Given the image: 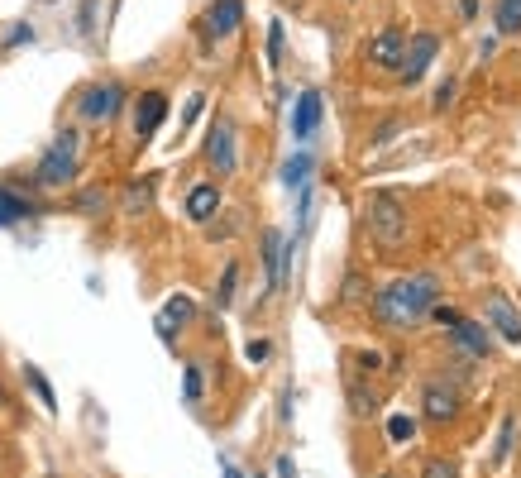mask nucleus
<instances>
[{
    "label": "nucleus",
    "instance_id": "1",
    "mask_svg": "<svg viewBox=\"0 0 521 478\" xmlns=\"http://www.w3.org/2000/svg\"><path fill=\"white\" fill-rule=\"evenodd\" d=\"M435 302H440V283L431 273H416V278H397V283L383 287L373 297V316H378V326L388 330H412L416 321L431 316Z\"/></svg>",
    "mask_w": 521,
    "mask_h": 478
},
{
    "label": "nucleus",
    "instance_id": "2",
    "mask_svg": "<svg viewBox=\"0 0 521 478\" xmlns=\"http://www.w3.org/2000/svg\"><path fill=\"white\" fill-rule=\"evenodd\" d=\"M82 173V130H58V139L44 149L39 168H34V187H72Z\"/></svg>",
    "mask_w": 521,
    "mask_h": 478
},
{
    "label": "nucleus",
    "instance_id": "3",
    "mask_svg": "<svg viewBox=\"0 0 521 478\" xmlns=\"http://www.w3.org/2000/svg\"><path fill=\"white\" fill-rule=\"evenodd\" d=\"M364 220H369V235L383 244V249H397L402 239H407V211H402V201L388 192H373L369 196V211H364Z\"/></svg>",
    "mask_w": 521,
    "mask_h": 478
},
{
    "label": "nucleus",
    "instance_id": "4",
    "mask_svg": "<svg viewBox=\"0 0 521 478\" xmlns=\"http://www.w3.org/2000/svg\"><path fill=\"white\" fill-rule=\"evenodd\" d=\"M120 106H125V87H120V82H91V87H82V96H77V115H82L87 125L115 120Z\"/></svg>",
    "mask_w": 521,
    "mask_h": 478
},
{
    "label": "nucleus",
    "instance_id": "5",
    "mask_svg": "<svg viewBox=\"0 0 521 478\" xmlns=\"http://www.w3.org/2000/svg\"><path fill=\"white\" fill-rule=\"evenodd\" d=\"M206 163H211V173H216V177H230L239 168L235 120H225V115H220L216 125H211V139H206Z\"/></svg>",
    "mask_w": 521,
    "mask_h": 478
},
{
    "label": "nucleus",
    "instance_id": "6",
    "mask_svg": "<svg viewBox=\"0 0 521 478\" xmlns=\"http://www.w3.org/2000/svg\"><path fill=\"white\" fill-rule=\"evenodd\" d=\"M435 48H440V39H435V34H412V39H407V53H402V67H397L407 87L426 77V67H431Z\"/></svg>",
    "mask_w": 521,
    "mask_h": 478
},
{
    "label": "nucleus",
    "instance_id": "7",
    "mask_svg": "<svg viewBox=\"0 0 521 478\" xmlns=\"http://www.w3.org/2000/svg\"><path fill=\"white\" fill-rule=\"evenodd\" d=\"M263 268H268V297L287 287V239L283 230H263Z\"/></svg>",
    "mask_w": 521,
    "mask_h": 478
},
{
    "label": "nucleus",
    "instance_id": "8",
    "mask_svg": "<svg viewBox=\"0 0 521 478\" xmlns=\"http://www.w3.org/2000/svg\"><path fill=\"white\" fill-rule=\"evenodd\" d=\"M239 20H244V0H216V5L206 10V20H201V29H206V44L230 39V34L239 29Z\"/></svg>",
    "mask_w": 521,
    "mask_h": 478
},
{
    "label": "nucleus",
    "instance_id": "9",
    "mask_svg": "<svg viewBox=\"0 0 521 478\" xmlns=\"http://www.w3.org/2000/svg\"><path fill=\"white\" fill-rule=\"evenodd\" d=\"M168 120V96L163 91H144L139 101H134V134L139 139H153V130Z\"/></svg>",
    "mask_w": 521,
    "mask_h": 478
},
{
    "label": "nucleus",
    "instance_id": "10",
    "mask_svg": "<svg viewBox=\"0 0 521 478\" xmlns=\"http://www.w3.org/2000/svg\"><path fill=\"white\" fill-rule=\"evenodd\" d=\"M402 53H407V34L402 29H378L369 39V63L373 67H402Z\"/></svg>",
    "mask_w": 521,
    "mask_h": 478
},
{
    "label": "nucleus",
    "instance_id": "11",
    "mask_svg": "<svg viewBox=\"0 0 521 478\" xmlns=\"http://www.w3.org/2000/svg\"><path fill=\"white\" fill-rule=\"evenodd\" d=\"M483 311H488V326L498 330L507 345H521V316H517V306L507 302V297H488Z\"/></svg>",
    "mask_w": 521,
    "mask_h": 478
},
{
    "label": "nucleus",
    "instance_id": "12",
    "mask_svg": "<svg viewBox=\"0 0 521 478\" xmlns=\"http://www.w3.org/2000/svg\"><path fill=\"white\" fill-rule=\"evenodd\" d=\"M321 110H326V101H321V91H302L297 96V115H292V134L297 139H311V134L321 130Z\"/></svg>",
    "mask_w": 521,
    "mask_h": 478
},
{
    "label": "nucleus",
    "instance_id": "13",
    "mask_svg": "<svg viewBox=\"0 0 521 478\" xmlns=\"http://www.w3.org/2000/svg\"><path fill=\"white\" fill-rule=\"evenodd\" d=\"M421 407H426L431 421H455L459 416V388L455 383H431L426 397H421Z\"/></svg>",
    "mask_w": 521,
    "mask_h": 478
},
{
    "label": "nucleus",
    "instance_id": "14",
    "mask_svg": "<svg viewBox=\"0 0 521 478\" xmlns=\"http://www.w3.org/2000/svg\"><path fill=\"white\" fill-rule=\"evenodd\" d=\"M450 330H455V335H450V340H455V349H464L469 359H488L493 340H488V330H483V326H474V321H455Z\"/></svg>",
    "mask_w": 521,
    "mask_h": 478
},
{
    "label": "nucleus",
    "instance_id": "15",
    "mask_svg": "<svg viewBox=\"0 0 521 478\" xmlns=\"http://www.w3.org/2000/svg\"><path fill=\"white\" fill-rule=\"evenodd\" d=\"M192 297H173V302L163 306V311H158V335H163V340H168V345H173L177 340V330L187 326V321H192Z\"/></svg>",
    "mask_w": 521,
    "mask_h": 478
},
{
    "label": "nucleus",
    "instance_id": "16",
    "mask_svg": "<svg viewBox=\"0 0 521 478\" xmlns=\"http://www.w3.org/2000/svg\"><path fill=\"white\" fill-rule=\"evenodd\" d=\"M216 211H220L216 182H201V187H192V192H187V216H192V220H211Z\"/></svg>",
    "mask_w": 521,
    "mask_h": 478
},
{
    "label": "nucleus",
    "instance_id": "17",
    "mask_svg": "<svg viewBox=\"0 0 521 478\" xmlns=\"http://www.w3.org/2000/svg\"><path fill=\"white\" fill-rule=\"evenodd\" d=\"M153 196H158V177H134L130 187H125V211L130 216H144L153 206Z\"/></svg>",
    "mask_w": 521,
    "mask_h": 478
},
{
    "label": "nucleus",
    "instance_id": "18",
    "mask_svg": "<svg viewBox=\"0 0 521 478\" xmlns=\"http://www.w3.org/2000/svg\"><path fill=\"white\" fill-rule=\"evenodd\" d=\"M39 211L29 196H20V192H10V187H0V225H20V220H29Z\"/></svg>",
    "mask_w": 521,
    "mask_h": 478
},
{
    "label": "nucleus",
    "instance_id": "19",
    "mask_svg": "<svg viewBox=\"0 0 521 478\" xmlns=\"http://www.w3.org/2000/svg\"><path fill=\"white\" fill-rule=\"evenodd\" d=\"M311 173H316V158H311V153H292V158H287L283 163V187H292V192H302L306 182H311Z\"/></svg>",
    "mask_w": 521,
    "mask_h": 478
},
{
    "label": "nucleus",
    "instance_id": "20",
    "mask_svg": "<svg viewBox=\"0 0 521 478\" xmlns=\"http://www.w3.org/2000/svg\"><path fill=\"white\" fill-rule=\"evenodd\" d=\"M493 24H498V34H517L521 29V0H498Z\"/></svg>",
    "mask_w": 521,
    "mask_h": 478
},
{
    "label": "nucleus",
    "instance_id": "21",
    "mask_svg": "<svg viewBox=\"0 0 521 478\" xmlns=\"http://www.w3.org/2000/svg\"><path fill=\"white\" fill-rule=\"evenodd\" d=\"M235 287H239V263H230L225 273H220V287H216V306H230L235 302Z\"/></svg>",
    "mask_w": 521,
    "mask_h": 478
},
{
    "label": "nucleus",
    "instance_id": "22",
    "mask_svg": "<svg viewBox=\"0 0 521 478\" xmlns=\"http://www.w3.org/2000/svg\"><path fill=\"white\" fill-rule=\"evenodd\" d=\"M96 10H101V0H82V5H77V34H82V39L96 34Z\"/></svg>",
    "mask_w": 521,
    "mask_h": 478
},
{
    "label": "nucleus",
    "instance_id": "23",
    "mask_svg": "<svg viewBox=\"0 0 521 478\" xmlns=\"http://www.w3.org/2000/svg\"><path fill=\"white\" fill-rule=\"evenodd\" d=\"M24 373H29V383H34V392L44 397V407H48V412H58V397H53V388H48V378H44V373H39V369H24Z\"/></svg>",
    "mask_w": 521,
    "mask_h": 478
},
{
    "label": "nucleus",
    "instance_id": "24",
    "mask_svg": "<svg viewBox=\"0 0 521 478\" xmlns=\"http://www.w3.org/2000/svg\"><path fill=\"white\" fill-rule=\"evenodd\" d=\"M201 388H206V378L196 364H187V378H182V392H187V402H201Z\"/></svg>",
    "mask_w": 521,
    "mask_h": 478
},
{
    "label": "nucleus",
    "instance_id": "25",
    "mask_svg": "<svg viewBox=\"0 0 521 478\" xmlns=\"http://www.w3.org/2000/svg\"><path fill=\"white\" fill-rule=\"evenodd\" d=\"M512 435H517V421L507 416V421H502V435H498V450H493V459H498V464L512 455Z\"/></svg>",
    "mask_w": 521,
    "mask_h": 478
},
{
    "label": "nucleus",
    "instance_id": "26",
    "mask_svg": "<svg viewBox=\"0 0 521 478\" xmlns=\"http://www.w3.org/2000/svg\"><path fill=\"white\" fill-rule=\"evenodd\" d=\"M421 478H459V464H455V459H431Z\"/></svg>",
    "mask_w": 521,
    "mask_h": 478
},
{
    "label": "nucleus",
    "instance_id": "27",
    "mask_svg": "<svg viewBox=\"0 0 521 478\" xmlns=\"http://www.w3.org/2000/svg\"><path fill=\"white\" fill-rule=\"evenodd\" d=\"M412 431H416L412 416H392V421H388V435L397 440V445H402V440H412Z\"/></svg>",
    "mask_w": 521,
    "mask_h": 478
},
{
    "label": "nucleus",
    "instance_id": "28",
    "mask_svg": "<svg viewBox=\"0 0 521 478\" xmlns=\"http://www.w3.org/2000/svg\"><path fill=\"white\" fill-rule=\"evenodd\" d=\"M268 58H273V67L283 58V24H268Z\"/></svg>",
    "mask_w": 521,
    "mask_h": 478
},
{
    "label": "nucleus",
    "instance_id": "29",
    "mask_svg": "<svg viewBox=\"0 0 521 478\" xmlns=\"http://www.w3.org/2000/svg\"><path fill=\"white\" fill-rule=\"evenodd\" d=\"M34 39V24H15V34H5V48H20Z\"/></svg>",
    "mask_w": 521,
    "mask_h": 478
},
{
    "label": "nucleus",
    "instance_id": "30",
    "mask_svg": "<svg viewBox=\"0 0 521 478\" xmlns=\"http://www.w3.org/2000/svg\"><path fill=\"white\" fill-rule=\"evenodd\" d=\"M77 206H82V211H101V206H106V196H101V192H87L82 201H77Z\"/></svg>",
    "mask_w": 521,
    "mask_h": 478
},
{
    "label": "nucleus",
    "instance_id": "31",
    "mask_svg": "<svg viewBox=\"0 0 521 478\" xmlns=\"http://www.w3.org/2000/svg\"><path fill=\"white\" fill-rule=\"evenodd\" d=\"M450 96H455V82H440L435 87V106H450Z\"/></svg>",
    "mask_w": 521,
    "mask_h": 478
},
{
    "label": "nucleus",
    "instance_id": "32",
    "mask_svg": "<svg viewBox=\"0 0 521 478\" xmlns=\"http://www.w3.org/2000/svg\"><path fill=\"white\" fill-rule=\"evenodd\" d=\"M201 106H206V96H192V101H187V115H182V120H187V125H192L196 115H201Z\"/></svg>",
    "mask_w": 521,
    "mask_h": 478
},
{
    "label": "nucleus",
    "instance_id": "33",
    "mask_svg": "<svg viewBox=\"0 0 521 478\" xmlns=\"http://www.w3.org/2000/svg\"><path fill=\"white\" fill-rule=\"evenodd\" d=\"M249 359H254V364H263V359H268V345H263V340H259V345H249Z\"/></svg>",
    "mask_w": 521,
    "mask_h": 478
},
{
    "label": "nucleus",
    "instance_id": "34",
    "mask_svg": "<svg viewBox=\"0 0 521 478\" xmlns=\"http://www.w3.org/2000/svg\"><path fill=\"white\" fill-rule=\"evenodd\" d=\"M220 474H225V478H244V474L235 469V464H230V459H220Z\"/></svg>",
    "mask_w": 521,
    "mask_h": 478
},
{
    "label": "nucleus",
    "instance_id": "35",
    "mask_svg": "<svg viewBox=\"0 0 521 478\" xmlns=\"http://www.w3.org/2000/svg\"><path fill=\"white\" fill-rule=\"evenodd\" d=\"M383 478H392V474H383Z\"/></svg>",
    "mask_w": 521,
    "mask_h": 478
}]
</instances>
